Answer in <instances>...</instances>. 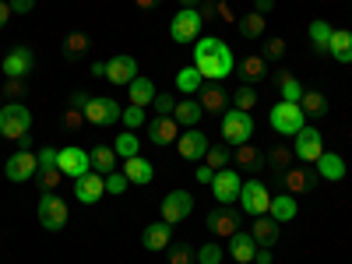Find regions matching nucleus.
<instances>
[{
	"instance_id": "29",
	"label": "nucleus",
	"mask_w": 352,
	"mask_h": 264,
	"mask_svg": "<svg viewBox=\"0 0 352 264\" xmlns=\"http://www.w3.org/2000/svg\"><path fill=\"white\" fill-rule=\"evenodd\" d=\"M264 74H268V60H264L261 53H250L240 60V81L243 85H257V81H264Z\"/></svg>"
},
{
	"instance_id": "62",
	"label": "nucleus",
	"mask_w": 352,
	"mask_h": 264,
	"mask_svg": "<svg viewBox=\"0 0 352 264\" xmlns=\"http://www.w3.org/2000/svg\"><path fill=\"white\" fill-rule=\"evenodd\" d=\"M134 4H138V8H159L162 0H134Z\"/></svg>"
},
{
	"instance_id": "33",
	"label": "nucleus",
	"mask_w": 352,
	"mask_h": 264,
	"mask_svg": "<svg viewBox=\"0 0 352 264\" xmlns=\"http://www.w3.org/2000/svg\"><path fill=\"white\" fill-rule=\"evenodd\" d=\"M232 162H236L240 169H247V173H254V169L264 166V152L247 141V144H240V148H232Z\"/></svg>"
},
{
	"instance_id": "19",
	"label": "nucleus",
	"mask_w": 352,
	"mask_h": 264,
	"mask_svg": "<svg viewBox=\"0 0 352 264\" xmlns=\"http://www.w3.org/2000/svg\"><path fill=\"white\" fill-rule=\"evenodd\" d=\"M282 184H285V190L296 197V194H310L314 187H317V169H307V166H289L285 173H282Z\"/></svg>"
},
{
	"instance_id": "52",
	"label": "nucleus",
	"mask_w": 352,
	"mask_h": 264,
	"mask_svg": "<svg viewBox=\"0 0 352 264\" xmlns=\"http://www.w3.org/2000/svg\"><path fill=\"white\" fill-rule=\"evenodd\" d=\"M152 106H155V113H159V116H173V109H176V99H173L169 92H162V96H155V102H152Z\"/></svg>"
},
{
	"instance_id": "56",
	"label": "nucleus",
	"mask_w": 352,
	"mask_h": 264,
	"mask_svg": "<svg viewBox=\"0 0 352 264\" xmlns=\"http://www.w3.org/2000/svg\"><path fill=\"white\" fill-rule=\"evenodd\" d=\"M32 8H36V0H11V11L14 14H28Z\"/></svg>"
},
{
	"instance_id": "64",
	"label": "nucleus",
	"mask_w": 352,
	"mask_h": 264,
	"mask_svg": "<svg viewBox=\"0 0 352 264\" xmlns=\"http://www.w3.org/2000/svg\"><path fill=\"white\" fill-rule=\"evenodd\" d=\"M0 106H4V102H0Z\"/></svg>"
},
{
	"instance_id": "21",
	"label": "nucleus",
	"mask_w": 352,
	"mask_h": 264,
	"mask_svg": "<svg viewBox=\"0 0 352 264\" xmlns=\"http://www.w3.org/2000/svg\"><path fill=\"white\" fill-rule=\"evenodd\" d=\"M141 243H144V250L148 254H162V250H169V243H173V236H169V222H148L144 226V232H141Z\"/></svg>"
},
{
	"instance_id": "11",
	"label": "nucleus",
	"mask_w": 352,
	"mask_h": 264,
	"mask_svg": "<svg viewBox=\"0 0 352 264\" xmlns=\"http://www.w3.org/2000/svg\"><path fill=\"white\" fill-rule=\"evenodd\" d=\"M190 212H194V197H190L187 190H169V194L162 197V204H159V215H162V222H169V226L184 222Z\"/></svg>"
},
{
	"instance_id": "28",
	"label": "nucleus",
	"mask_w": 352,
	"mask_h": 264,
	"mask_svg": "<svg viewBox=\"0 0 352 264\" xmlns=\"http://www.w3.org/2000/svg\"><path fill=\"white\" fill-rule=\"evenodd\" d=\"M127 96H131V106H141V109H144V106L155 102L159 92H155V81H152V78H141V74H138V78L127 85Z\"/></svg>"
},
{
	"instance_id": "49",
	"label": "nucleus",
	"mask_w": 352,
	"mask_h": 264,
	"mask_svg": "<svg viewBox=\"0 0 352 264\" xmlns=\"http://www.w3.org/2000/svg\"><path fill=\"white\" fill-rule=\"evenodd\" d=\"M4 96H8V102H21V96H25V78H8V81H4Z\"/></svg>"
},
{
	"instance_id": "1",
	"label": "nucleus",
	"mask_w": 352,
	"mask_h": 264,
	"mask_svg": "<svg viewBox=\"0 0 352 264\" xmlns=\"http://www.w3.org/2000/svg\"><path fill=\"white\" fill-rule=\"evenodd\" d=\"M194 67L201 71V78L208 81H222L232 74L236 60H232V50L219 39V36H204L194 43Z\"/></svg>"
},
{
	"instance_id": "8",
	"label": "nucleus",
	"mask_w": 352,
	"mask_h": 264,
	"mask_svg": "<svg viewBox=\"0 0 352 264\" xmlns=\"http://www.w3.org/2000/svg\"><path fill=\"white\" fill-rule=\"evenodd\" d=\"M204 229L212 232L215 240H229L232 232H240V215L232 212V204H219L204 215Z\"/></svg>"
},
{
	"instance_id": "32",
	"label": "nucleus",
	"mask_w": 352,
	"mask_h": 264,
	"mask_svg": "<svg viewBox=\"0 0 352 264\" xmlns=\"http://www.w3.org/2000/svg\"><path fill=\"white\" fill-rule=\"evenodd\" d=\"M88 155H92V169H96L99 176H109V173L116 169V162H120V155H116L113 144H99V148H92Z\"/></svg>"
},
{
	"instance_id": "59",
	"label": "nucleus",
	"mask_w": 352,
	"mask_h": 264,
	"mask_svg": "<svg viewBox=\"0 0 352 264\" xmlns=\"http://www.w3.org/2000/svg\"><path fill=\"white\" fill-rule=\"evenodd\" d=\"M272 8H275V0H254V11L257 14H268Z\"/></svg>"
},
{
	"instance_id": "48",
	"label": "nucleus",
	"mask_w": 352,
	"mask_h": 264,
	"mask_svg": "<svg viewBox=\"0 0 352 264\" xmlns=\"http://www.w3.org/2000/svg\"><path fill=\"white\" fill-rule=\"evenodd\" d=\"M120 120H124V127H127V131H138V127L144 124V109H141V106H127Z\"/></svg>"
},
{
	"instance_id": "47",
	"label": "nucleus",
	"mask_w": 352,
	"mask_h": 264,
	"mask_svg": "<svg viewBox=\"0 0 352 264\" xmlns=\"http://www.w3.org/2000/svg\"><path fill=\"white\" fill-rule=\"evenodd\" d=\"M127 187H131V180H127L124 173H116V169H113V173L106 176V194H116V197H120Z\"/></svg>"
},
{
	"instance_id": "14",
	"label": "nucleus",
	"mask_w": 352,
	"mask_h": 264,
	"mask_svg": "<svg viewBox=\"0 0 352 264\" xmlns=\"http://www.w3.org/2000/svg\"><path fill=\"white\" fill-rule=\"evenodd\" d=\"M208 138H204V131L197 127H187L180 138H176V152H180L187 162H204V155H208Z\"/></svg>"
},
{
	"instance_id": "44",
	"label": "nucleus",
	"mask_w": 352,
	"mask_h": 264,
	"mask_svg": "<svg viewBox=\"0 0 352 264\" xmlns=\"http://www.w3.org/2000/svg\"><path fill=\"white\" fill-rule=\"evenodd\" d=\"M232 162V148H229V144H219V148H208V155H204V166H212L215 173L219 169H226Z\"/></svg>"
},
{
	"instance_id": "34",
	"label": "nucleus",
	"mask_w": 352,
	"mask_h": 264,
	"mask_svg": "<svg viewBox=\"0 0 352 264\" xmlns=\"http://www.w3.org/2000/svg\"><path fill=\"white\" fill-rule=\"evenodd\" d=\"M331 32H335V28L328 25V21H310V28H307V36H310V46H314V53H320V56H324L328 53V43H331Z\"/></svg>"
},
{
	"instance_id": "35",
	"label": "nucleus",
	"mask_w": 352,
	"mask_h": 264,
	"mask_svg": "<svg viewBox=\"0 0 352 264\" xmlns=\"http://www.w3.org/2000/svg\"><path fill=\"white\" fill-rule=\"evenodd\" d=\"M278 92H282V102H300L307 88L300 85V78H292L289 71H282L278 74Z\"/></svg>"
},
{
	"instance_id": "3",
	"label": "nucleus",
	"mask_w": 352,
	"mask_h": 264,
	"mask_svg": "<svg viewBox=\"0 0 352 264\" xmlns=\"http://www.w3.org/2000/svg\"><path fill=\"white\" fill-rule=\"evenodd\" d=\"M32 127V109L25 102H4L0 106V138H11V141H21Z\"/></svg>"
},
{
	"instance_id": "36",
	"label": "nucleus",
	"mask_w": 352,
	"mask_h": 264,
	"mask_svg": "<svg viewBox=\"0 0 352 264\" xmlns=\"http://www.w3.org/2000/svg\"><path fill=\"white\" fill-rule=\"evenodd\" d=\"M236 25H240V36H243V39H261V36H264V25H268V21H264V14L250 11V14H243Z\"/></svg>"
},
{
	"instance_id": "63",
	"label": "nucleus",
	"mask_w": 352,
	"mask_h": 264,
	"mask_svg": "<svg viewBox=\"0 0 352 264\" xmlns=\"http://www.w3.org/2000/svg\"><path fill=\"white\" fill-rule=\"evenodd\" d=\"M180 4H184V8H197V4H201V0H180Z\"/></svg>"
},
{
	"instance_id": "27",
	"label": "nucleus",
	"mask_w": 352,
	"mask_h": 264,
	"mask_svg": "<svg viewBox=\"0 0 352 264\" xmlns=\"http://www.w3.org/2000/svg\"><path fill=\"white\" fill-rule=\"evenodd\" d=\"M296 212H300V204H296V197H292L289 190H282V194H272V208H268V215L282 226V222H292L296 219Z\"/></svg>"
},
{
	"instance_id": "45",
	"label": "nucleus",
	"mask_w": 352,
	"mask_h": 264,
	"mask_svg": "<svg viewBox=\"0 0 352 264\" xmlns=\"http://www.w3.org/2000/svg\"><path fill=\"white\" fill-rule=\"evenodd\" d=\"M222 247L215 243V240H208L204 247H197V264H222Z\"/></svg>"
},
{
	"instance_id": "60",
	"label": "nucleus",
	"mask_w": 352,
	"mask_h": 264,
	"mask_svg": "<svg viewBox=\"0 0 352 264\" xmlns=\"http://www.w3.org/2000/svg\"><path fill=\"white\" fill-rule=\"evenodd\" d=\"M85 102H88V96H85V92H74V96H71V106H78V109H81Z\"/></svg>"
},
{
	"instance_id": "54",
	"label": "nucleus",
	"mask_w": 352,
	"mask_h": 264,
	"mask_svg": "<svg viewBox=\"0 0 352 264\" xmlns=\"http://www.w3.org/2000/svg\"><path fill=\"white\" fill-rule=\"evenodd\" d=\"M197 184H204V187H212V180H215V169L212 166H197Z\"/></svg>"
},
{
	"instance_id": "13",
	"label": "nucleus",
	"mask_w": 352,
	"mask_h": 264,
	"mask_svg": "<svg viewBox=\"0 0 352 264\" xmlns=\"http://www.w3.org/2000/svg\"><path fill=\"white\" fill-rule=\"evenodd\" d=\"M240 190H243V180H240V173L226 166L215 173V180H212V194L219 204H232V201H240Z\"/></svg>"
},
{
	"instance_id": "24",
	"label": "nucleus",
	"mask_w": 352,
	"mask_h": 264,
	"mask_svg": "<svg viewBox=\"0 0 352 264\" xmlns=\"http://www.w3.org/2000/svg\"><path fill=\"white\" fill-rule=\"evenodd\" d=\"M314 169H317L320 180H331V184L345 180V159H342V155H335V152H328V148H324V155H320V159L314 162Z\"/></svg>"
},
{
	"instance_id": "23",
	"label": "nucleus",
	"mask_w": 352,
	"mask_h": 264,
	"mask_svg": "<svg viewBox=\"0 0 352 264\" xmlns=\"http://www.w3.org/2000/svg\"><path fill=\"white\" fill-rule=\"evenodd\" d=\"M278 232H282V226L272 215H257L254 226H250V236L257 240V247H275L278 243Z\"/></svg>"
},
{
	"instance_id": "20",
	"label": "nucleus",
	"mask_w": 352,
	"mask_h": 264,
	"mask_svg": "<svg viewBox=\"0 0 352 264\" xmlns=\"http://www.w3.org/2000/svg\"><path fill=\"white\" fill-rule=\"evenodd\" d=\"M138 78V60L134 56H109L106 60V81L109 85H131Z\"/></svg>"
},
{
	"instance_id": "22",
	"label": "nucleus",
	"mask_w": 352,
	"mask_h": 264,
	"mask_svg": "<svg viewBox=\"0 0 352 264\" xmlns=\"http://www.w3.org/2000/svg\"><path fill=\"white\" fill-rule=\"evenodd\" d=\"M176 138H180V124H176L173 116H155V120L148 124V141H152V144H159V148L173 144Z\"/></svg>"
},
{
	"instance_id": "61",
	"label": "nucleus",
	"mask_w": 352,
	"mask_h": 264,
	"mask_svg": "<svg viewBox=\"0 0 352 264\" xmlns=\"http://www.w3.org/2000/svg\"><path fill=\"white\" fill-rule=\"evenodd\" d=\"M92 74H99V78H106V60H96V64H92Z\"/></svg>"
},
{
	"instance_id": "42",
	"label": "nucleus",
	"mask_w": 352,
	"mask_h": 264,
	"mask_svg": "<svg viewBox=\"0 0 352 264\" xmlns=\"http://www.w3.org/2000/svg\"><path fill=\"white\" fill-rule=\"evenodd\" d=\"M232 106L243 109V113H250V109L257 106V88H254V85H240L236 92H232Z\"/></svg>"
},
{
	"instance_id": "50",
	"label": "nucleus",
	"mask_w": 352,
	"mask_h": 264,
	"mask_svg": "<svg viewBox=\"0 0 352 264\" xmlns=\"http://www.w3.org/2000/svg\"><path fill=\"white\" fill-rule=\"evenodd\" d=\"M85 124H88V120H85V113H81L78 106H67V109H64V127H67V131H81Z\"/></svg>"
},
{
	"instance_id": "6",
	"label": "nucleus",
	"mask_w": 352,
	"mask_h": 264,
	"mask_svg": "<svg viewBox=\"0 0 352 264\" xmlns=\"http://www.w3.org/2000/svg\"><path fill=\"white\" fill-rule=\"evenodd\" d=\"M36 215H39V226H43L46 232H60V229L67 226V219H71L67 201H64V197H56L53 190L39 194V208H36Z\"/></svg>"
},
{
	"instance_id": "15",
	"label": "nucleus",
	"mask_w": 352,
	"mask_h": 264,
	"mask_svg": "<svg viewBox=\"0 0 352 264\" xmlns=\"http://www.w3.org/2000/svg\"><path fill=\"white\" fill-rule=\"evenodd\" d=\"M197 102H201L204 113H226L232 106V96L222 88V81H208V85L197 88Z\"/></svg>"
},
{
	"instance_id": "25",
	"label": "nucleus",
	"mask_w": 352,
	"mask_h": 264,
	"mask_svg": "<svg viewBox=\"0 0 352 264\" xmlns=\"http://www.w3.org/2000/svg\"><path fill=\"white\" fill-rule=\"evenodd\" d=\"M229 254L236 264H254V254H257V240L250 232H232L229 236Z\"/></svg>"
},
{
	"instance_id": "18",
	"label": "nucleus",
	"mask_w": 352,
	"mask_h": 264,
	"mask_svg": "<svg viewBox=\"0 0 352 264\" xmlns=\"http://www.w3.org/2000/svg\"><path fill=\"white\" fill-rule=\"evenodd\" d=\"M36 71V53L28 46H14L4 56V78H28Z\"/></svg>"
},
{
	"instance_id": "55",
	"label": "nucleus",
	"mask_w": 352,
	"mask_h": 264,
	"mask_svg": "<svg viewBox=\"0 0 352 264\" xmlns=\"http://www.w3.org/2000/svg\"><path fill=\"white\" fill-rule=\"evenodd\" d=\"M36 162L39 166H56V148H39L36 152Z\"/></svg>"
},
{
	"instance_id": "46",
	"label": "nucleus",
	"mask_w": 352,
	"mask_h": 264,
	"mask_svg": "<svg viewBox=\"0 0 352 264\" xmlns=\"http://www.w3.org/2000/svg\"><path fill=\"white\" fill-rule=\"evenodd\" d=\"M197 257V247H190V243H169V264H190Z\"/></svg>"
},
{
	"instance_id": "38",
	"label": "nucleus",
	"mask_w": 352,
	"mask_h": 264,
	"mask_svg": "<svg viewBox=\"0 0 352 264\" xmlns=\"http://www.w3.org/2000/svg\"><path fill=\"white\" fill-rule=\"evenodd\" d=\"M201 85H204V78H201V71H197L194 64H190V67H184L180 74H176V88H180L184 96H194Z\"/></svg>"
},
{
	"instance_id": "57",
	"label": "nucleus",
	"mask_w": 352,
	"mask_h": 264,
	"mask_svg": "<svg viewBox=\"0 0 352 264\" xmlns=\"http://www.w3.org/2000/svg\"><path fill=\"white\" fill-rule=\"evenodd\" d=\"M14 11H11V0H0V28L8 25V18H11Z\"/></svg>"
},
{
	"instance_id": "16",
	"label": "nucleus",
	"mask_w": 352,
	"mask_h": 264,
	"mask_svg": "<svg viewBox=\"0 0 352 264\" xmlns=\"http://www.w3.org/2000/svg\"><path fill=\"white\" fill-rule=\"evenodd\" d=\"M36 169H39V162H36V152H14L11 159H8V166H4V176L11 184H28L36 176Z\"/></svg>"
},
{
	"instance_id": "10",
	"label": "nucleus",
	"mask_w": 352,
	"mask_h": 264,
	"mask_svg": "<svg viewBox=\"0 0 352 264\" xmlns=\"http://www.w3.org/2000/svg\"><path fill=\"white\" fill-rule=\"evenodd\" d=\"M56 169H60L64 176H71V180H78V176L92 173V155H88L85 148H78V144H67V148L56 152Z\"/></svg>"
},
{
	"instance_id": "2",
	"label": "nucleus",
	"mask_w": 352,
	"mask_h": 264,
	"mask_svg": "<svg viewBox=\"0 0 352 264\" xmlns=\"http://www.w3.org/2000/svg\"><path fill=\"white\" fill-rule=\"evenodd\" d=\"M254 138V116L243 113V109H226L222 113V141L229 144V148H240V144H247Z\"/></svg>"
},
{
	"instance_id": "58",
	"label": "nucleus",
	"mask_w": 352,
	"mask_h": 264,
	"mask_svg": "<svg viewBox=\"0 0 352 264\" xmlns=\"http://www.w3.org/2000/svg\"><path fill=\"white\" fill-rule=\"evenodd\" d=\"M254 264H272V250H268V247H257V254H254Z\"/></svg>"
},
{
	"instance_id": "39",
	"label": "nucleus",
	"mask_w": 352,
	"mask_h": 264,
	"mask_svg": "<svg viewBox=\"0 0 352 264\" xmlns=\"http://www.w3.org/2000/svg\"><path fill=\"white\" fill-rule=\"evenodd\" d=\"M292 159H296V152H292V148H289V144H275V148H272V152H264V162H268V166H275L278 173H285Z\"/></svg>"
},
{
	"instance_id": "4",
	"label": "nucleus",
	"mask_w": 352,
	"mask_h": 264,
	"mask_svg": "<svg viewBox=\"0 0 352 264\" xmlns=\"http://www.w3.org/2000/svg\"><path fill=\"white\" fill-rule=\"evenodd\" d=\"M268 124H272L275 134H285V138L292 134V138H296L307 127V113L300 109V102H278L268 113Z\"/></svg>"
},
{
	"instance_id": "53",
	"label": "nucleus",
	"mask_w": 352,
	"mask_h": 264,
	"mask_svg": "<svg viewBox=\"0 0 352 264\" xmlns=\"http://www.w3.org/2000/svg\"><path fill=\"white\" fill-rule=\"evenodd\" d=\"M197 11H201V18H204V21H212V18L219 14V0H201Z\"/></svg>"
},
{
	"instance_id": "17",
	"label": "nucleus",
	"mask_w": 352,
	"mask_h": 264,
	"mask_svg": "<svg viewBox=\"0 0 352 264\" xmlns=\"http://www.w3.org/2000/svg\"><path fill=\"white\" fill-rule=\"evenodd\" d=\"M102 194H106V176H99L96 169L74 180V197H78L81 204H99Z\"/></svg>"
},
{
	"instance_id": "41",
	"label": "nucleus",
	"mask_w": 352,
	"mask_h": 264,
	"mask_svg": "<svg viewBox=\"0 0 352 264\" xmlns=\"http://www.w3.org/2000/svg\"><path fill=\"white\" fill-rule=\"evenodd\" d=\"M300 109H303L307 116H324V113H328V99L320 96V92H303Z\"/></svg>"
},
{
	"instance_id": "31",
	"label": "nucleus",
	"mask_w": 352,
	"mask_h": 264,
	"mask_svg": "<svg viewBox=\"0 0 352 264\" xmlns=\"http://www.w3.org/2000/svg\"><path fill=\"white\" fill-rule=\"evenodd\" d=\"M328 56H335L338 64H352V32H345V28H335L331 43H328Z\"/></svg>"
},
{
	"instance_id": "51",
	"label": "nucleus",
	"mask_w": 352,
	"mask_h": 264,
	"mask_svg": "<svg viewBox=\"0 0 352 264\" xmlns=\"http://www.w3.org/2000/svg\"><path fill=\"white\" fill-rule=\"evenodd\" d=\"M282 53H285V39L282 36H272L268 43H264V53L261 56H264V60H278Z\"/></svg>"
},
{
	"instance_id": "30",
	"label": "nucleus",
	"mask_w": 352,
	"mask_h": 264,
	"mask_svg": "<svg viewBox=\"0 0 352 264\" xmlns=\"http://www.w3.org/2000/svg\"><path fill=\"white\" fill-rule=\"evenodd\" d=\"M201 116H204V109H201L197 99H180V102H176V109H173V120L180 124V127H197Z\"/></svg>"
},
{
	"instance_id": "5",
	"label": "nucleus",
	"mask_w": 352,
	"mask_h": 264,
	"mask_svg": "<svg viewBox=\"0 0 352 264\" xmlns=\"http://www.w3.org/2000/svg\"><path fill=\"white\" fill-rule=\"evenodd\" d=\"M81 113H85V120L92 127H113V124H120V116H124L120 102L109 99V96H88Z\"/></svg>"
},
{
	"instance_id": "7",
	"label": "nucleus",
	"mask_w": 352,
	"mask_h": 264,
	"mask_svg": "<svg viewBox=\"0 0 352 264\" xmlns=\"http://www.w3.org/2000/svg\"><path fill=\"white\" fill-rule=\"evenodd\" d=\"M201 28H204L201 11L197 8H184V11H176V18L169 21V36H173V43L187 46V43H197L201 39Z\"/></svg>"
},
{
	"instance_id": "26",
	"label": "nucleus",
	"mask_w": 352,
	"mask_h": 264,
	"mask_svg": "<svg viewBox=\"0 0 352 264\" xmlns=\"http://www.w3.org/2000/svg\"><path fill=\"white\" fill-rule=\"evenodd\" d=\"M124 176H127L131 184H138V187H148L155 180V169H152L148 159L134 155V159H124Z\"/></svg>"
},
{
	"instance_id": "12",
	"label": "nucleus",
	"mask_w": 352,
	"mask_h": 264,
	"mask_svg": "<svg viewBox=\"0 0 352 264\" xmlns=\"http://www.w3.org/2000/svg\"><path fill=\"white\" fill-rule=\"evenodd\" d=\"M292 152H296L300 162H317L320 155H324V134H320L317 127H303L296 134V141H292Z\"/></svg>"
},
{
	"instance_id": "9",
	"label": "nucleus",
	"mask_w": 352,
	"mask_h": 264,
	"mask_svg": "<svg viewBox=\"0 0 352 264\" xmlns=\"http://www.w3.org/2000/svg\"><path fill=\"white\" fill-rule=\"evenodd\" d=\"M240 208H243L250 219H257V215H268V208H272V190L264 187L261 180L243 184V190H240Z\"/></svg>"
},
{
	"instance_id": "37",
	"label": "nucleus",
	"mask_w": 352,
	"mask_h": 264,
	"mask_svg": "<svg viewBox=\"0 0 352 264\" xmlns=\"http://www.w3.org/2000/svg\"><path fill=\"white\" fill-rule=\"evenodd\" d=\"M113 148H116V155L120 159H134V155H141V138L138 134H116V141H113Z\"/></svg>"
},
{
	"instance_id": "43",
	"label": "nucleus",
	"mask_w": 352,
	"mask_h": 264,
	"mask_svg": "<svg viewBox=\"0 0 352 264\" xmlns=\"http://www.w3.org/2000/svg\"><path fill=\"white\" fill-rule=\"evenodd\" d=\"M88 46H92V39H88L85 32H71L67 43H64V56H67V60H78V56H81Z\"/></svg>"
},
{
	"instance_id": "40",
	"label": "nucleus",
	"mask_w": 352,
	"mask_h": 264,
	"mask_svg": "<svg viewBox=\"0 0 352 264\" xmlns=\"http://www.w3.org/2000/svg\"><path fill=\"white\" fill-rule=\"evenodd\" d=\"M36 180H39V190L46 194V190H56V187H60L64 173L56 169V166H39V169H36Z\"/></svg>"
}]
</instances>
